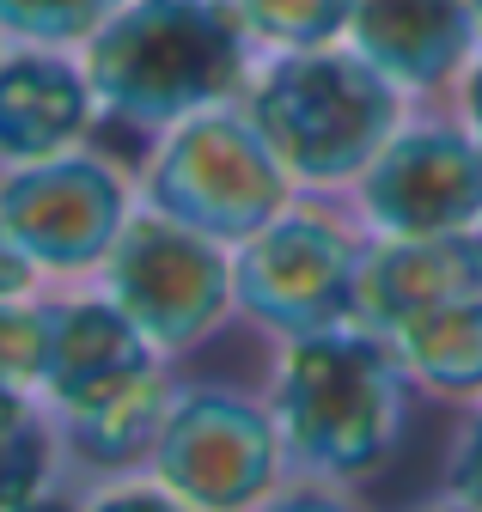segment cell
<instances>
[{
  "label": "cell",
  "mask_w": 482,
  "mask_h": 512,
  "mask_svg": "<svg viewBox=\"0 0 482 512\" xmlns=\"http://www.w3.org/2000/svg\"><path fill=\"white\" fill-rule=\"evenodd\" d=\"M98 293L141 330L159 360H190L232 324V250L177 226L153 208L129 214L123 238L110 244Z\"/></svg>",
  "instance_id": "52a82bcc"
},
{
  "label": "cell",
  "mask_w": 482,
  "mask_h": 512,
  "mask_svg": "<svg viewBox=\"0 0 482 512\" xmlns=\"http://www.w3.org/2000/svg\"><path fill=\"white\" fill-rule=\"evenodd\" d=\"M92 110L98 98L86 86V68H74V61L43 49L0 61V159L7 165H37L68 153L86 135Z\"/></svg>",
  "instance_id": "4fadbf2b"
},
{
  "label": "cell",
  "mask_w": 482,
  "mask_h": 512,
  "mask_svg": "<svg viewBox=\"0 0 482 512\" xmlns=\"http://www.w3.org/2000/svg\"><path fill=\"white\" fill-rule=\"evenodd\" d=\"M62 433L37 391L0 384V512H25L49 494H62Z\"/></svg>",
  "instance_id": "9a60e30c"
},
{
  "label": "cell",
  "mask_w": 482,
  "mask_h": 512,
  "mask_svg": "<svg viewBox=\"0 0 482 512\" xmlns=\"http://www.w3.org/2000/svg\"><path fill=\"white\" fill-rule=\"evenodd\" d=\"M147 208L226 250L293 208V177L245 110H202L165 128L147 159Z\"/></svg>",
  "instance_id": "5b68a950"
},
{
  "label": "cell",
  "mask_w": 482,
  "mask_h": 512,
  "mask_svg": "<svg viewBox=\"0 0 482 512\" xmlns=\"http://www.w3.org/2000/svg\"><path fill=\"white\" fill-rule=\"evenodd\" d=\"M141 476L196 512H257L263 500H275L287 488V458L263 384L177 372V397Z\"/></svg>",
  "instance_id": "277c9868"
},
{
  "label": "cell",
  "mask_w": 482,
  "mask_h": 512,
  "mask_svg": "<svg viewBox=\"0 0 482 512\" xmlns=\"http://www.w3.org/2000/svg\"><path fill=\"white\" fill-rule=\"evenodd\" d=\"M245 31L269 49H330L348 37L354 0H232Z\"/></svg>",
  "instance_id": "2e32d148"
},
{
  "label": "cell",
  "mask_w": 482,
  "mask_h": 512,
  "mask_svg": "<svg viewBox=\"0 0 482 512\" xmlns=\"http://www.w3.org/2000/svg\"><path fill=\"white\" fill-rule=\"evenodd\" d=\"M165 366L171 360H159L141 342V330L104 293L55 299V324H49V354H43L37 397L55 415V427H74V421L110 409L116 397H129L135 384H147Z\"/></svg>",
  "instance_id": "30bf717a"
},
{
  "label": "cell",
  "mask_w": 482,
  "mask_h": 512,
  "mask_svg": "<svg viewBox=\"0 0 482 512\" xmlns=\"http://www.w3.org/2000/svg\"><path fill=\"white\" fill-rule=\"evenodd\" d=\"M80 512H196V506L165 494L153 476H116V482L80 488Z\"/></svg>",
  "instance_id": "ffe728a7"
},
{
  "label": "cell",
  "mask_w": 482,
  "mask_h": 512,
  "mask_svg": "<svg viewBox=\"0 0 482 512\" xmlns=\"http://www.w3.org/2000/svg\"><path fill=\"white\" fill-rule=\"evenodd\" d=\"M348 43L403 92H440L470 68L482 25L470 0H354Z\"/></svg>",
  "instance_id": "7c38bea8"
},
{
  "label": "cell",
  "mask_w": 482,
  "mask_h": 512,
  "mask_svg": "<svg viewBox=\"0 0 482 512\" xmlns=\"http://www.w3.org/2000/svg\"><path fill=\"white\" fill-rule=\"evenodd\" d=\"M49 324H55V299H37V293L0 299V384L37 391L43 354H49Z\"/></svg>",
  "instance_id": "ac0fdd59"
},
{
  "label": "cell",
  "mask_w": 482,
  "mask_h": 512,
  "mask_svg": "<svg viewBox=\"0 0 482 512\" xmlns=\"http://www.w3.org/2000/svg\"><path fill=\"white\" fill-rule=\"evenodd\" d=\"M446 500L482 512V403L464 409V427L446 452Z\"/></svg>",
  "instance_id": "d6986e66"
},
{
  "label": "cell",
  "mask_w": 482,
  "mask_h": 512,
  "mask_svg": "<svg viewBox=\"0 0 482 512\" xmlns=\"http://www.w3.org/2000/svg\"><path fill=\"white\" fill-rule=\"evenodd\" d=\"M373 232L330 208H287L232 250V311L263 336L293 342L330 324H354V287Z\"/></svg>",
  "instance_id": "8992f818"
},
{
  "label": "cell",
  "mask_w": 482,
  "mask_h": 512,
  "mask_svg": "<svg viewBox=\"0 0 482 512\" xmlns=\"http://www.w3.org/2000/svg\"><path fill=\"white\" fill-rule=\"evenodd\" d=\"M415 512H470V506H458V500H440V506H415Z\"/></svg>",
  "instance_id": "cb8c5ba5"
},
{
  "label": "cell",
  "mask_w": 482,
  "mask_h": 512,
  "mask_svg": "<svg viewBox=\"0 0 482 512\" xmlns=\"http://www.w3.org/2000/svg\"><path fill=\"white\" fill-rule=\"evenodd\" d=\"M257 512H367V506H360L354 488H336V482H287Z\"/></svg>",
  "instance_id": "44dd1931"
},
{
  "label": "cell",
  "mask_w": 482,
  "mask_h": 512,
  "mask_svg": "<svg viewBox=\"0 0 482 512\" xmlns=\"http://www.w3.org/2000/svg\"><path fill=\"white\" fill-rule=\"evenodd\" d=\"M263 397L281 433L287 482H373L403 445L415 384L385 336L330 324L293 342H269Z\"/></svg>",
  "instance_id": "6da1fadb"
},
{
  "label": "cell",
  "mask_w": 482,
  "mask_h": 512,
  "mask_svg": "<svg viewBox=\"0 0 482 512\" xmlns=\"http://www.w3.org/2000/svg\"><path fill=\"white\" fill-rule=\"evenodd\" d=\"M251 31L232 0H123L86 43V86L129 128H177L251 80Z\"/></svg>",
  "instance_id": "7a4b0ae2"
},
{
  "label": "cell",
  "mask_w": 482,
  "mask_h": 512,
  "mask_svg": "<svg viewBox=\"0 0 482 512\" xmlns=\"http://www.w3.org/2000/svg\"><path fill=\"white\" fill-rule=\"evenodd\" d=\"M123 0H0V31L19 43H92Z\"/></svg>",
  "instance_id": "e0dca14e"
},
{
  "label": "cell",
  "mask_w": 482,
  "mask_h": 512,
  "mask_svg": "<svg viewBox=\"0 0 482 512\" xmlns=\"http://www.w3.org/2000/svg\"><path fill=\"white\" fill-rule=\"evenodd\" d=\"M129 214V177L98 153L68 147L0 177V232L37 275H98Z\"/></svg>",
  "instance_id": "ba28073f"
},
{
  "label": "cell",
  "mask_w": 482,
  "mask_h": 512,
  "mask_svg": "<svg viewBox=\"0 0 482 512\" xmlns=\"http://www.w3.org/2000/svg\"><path fill=\"white\" fill-rule=\"evenodd\" d=\"M245 116L287 165L293 183H354L403 128V86L360 49H275L251 80Z\"/></svg>",
  "instance_id": "3957f363"
},
{
  "label": "cell",
  "mask_w": 482,
  "mask_h": 512,
  "mask_svg": "<svg viewBox=\"0 0 482 512\" xmlns=\"http://www.w3.org/2000/svg\"><path fill=\"white\" fill-rule=\"evenodd\" d=\"M476 293H482V226L434 238H373L354 287V324L373 336H397L415 317Z\"/></svg>",
  "instance_id": "8fae6325"
},
{
  "label": "cell",
  "mask_w": 482,
  "mask_h": 512,
  "mask_svg": "<svg viewBox=\"0 0 482 512\" xmlns=\"http://www.w3.org/2000/svg\"><path fill=\"white\" fill-rule=\"evenodd\" d=\"M458 122L482 141V49L470 55V68L458 74Z\"/></svg>",
  "instance_id": "7402d4cb"
},
{
  "label": "cell",
  "mask_w": 482,
  "mask_h": 512,
  "mask_svg": "<svg viewBox=\"0 0 482 512\" xmlns=\"http://www.w3.org/2000/svg\"><path fill=\"white\" fill-rule=\"evenodd\" d=\"M385 342H391L403 378L415 384V397H434L452 409L482 403V293L415 317V324H403Z\"/></svg>",
  "instance_id": "5bb4252c"
},
{
  "label": "cell",
  "mask_w": 482,
  "mask_h": 512,
  "mask_svg": "<svg viewBox=\"0 0 482 512\" xmlns=\"http://www.w3.org/2000/svg\"><path fill=\"white\" fill-rule=\"evenodd\" d=\"M354 220L373 238H434L482 226V141L464 122H409L354 183Z\"/></svg>",
  "instance_id": "9c48e42d"
},
{
  "label": "cell",
  "mask_w": 482,
  "mask_h": 512,
  "mask_svg": "<svg viewBox=\"0 0 482 512\" xmlns=\"http://www.w3.org/2000/svg\"><path fill=\"white\" fill-rule=\"evenodd\" d=\"M19 293H37V269L13 250V238L0 232V299H19Z\"/></svg>",
  "instance_id": "603a6c76"
},
{
  "label": "cell",
  "mask_w": 482,
  "mask_h": 512,
  "mask_svg": "<svg viewBox=\"0 0 482 512\" xmlns=\"http://www.w3.org/2000/svg\"><path fill=\"white\" fill-rule=\"evenodd\" d=\"M470 13H476V25H482V0H470Z\"/></svg>",
  "instance_id": "d4e9b609"
}]
</instances>
